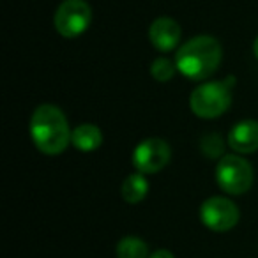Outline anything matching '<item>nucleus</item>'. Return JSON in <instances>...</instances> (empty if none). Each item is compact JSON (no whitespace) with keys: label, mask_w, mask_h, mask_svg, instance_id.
Instances as JSON below:
<instances>
[{"label":"nucleus","mask_w":258,"mask_h":258,"mask_svg":"<svg viewBox=\"0 0 258 258\" xmlns=\"http://www.w3.org/2000/svg\"><path fill=\"white\" fill-rule=\"evenodd\" d=\"M30 138L37 151L58 156L71 144V127L64 111L55 104H39L30 117Z\"/></svg>","instance_id":"1"},{"label":"nucleus","mask_w":258,"mask_h":258,"mask_svg":"<svg viewBox=\"0 0 258 258\" xmlns=\"http://www.w3.org/2000/svg\"><path fill=\"white\" fill-rule=\"evenodd\" d=\"M223 50L212 36H195L179 48L175 55L177 71L189 80H205L219 68Z\"/></svg>","instance_id":"2"},{"label":"nucleus","mask_w":258,"mask_h":258,"mask_svg":"<svg viewBox=\"0 0 258 258\" xmlns=\"http://www.w3.org/2000/svg\"><path fill=\"white\" fill-rule=\"evenodd\" d=\"M228 82H207L195 87L189 96L191 111L200 118H216L225 113L232 103L233 83Z\"/></svg>","instance_id":"3"},{"label":"nucleus","mask_w":258,"mask_h":258,"mask_svg":"<svg viewBox=\"0 0 258 258\" xmlns=\"http://www.w3.org/2000/svg\"><path fill=\"white\" fill-rule=\"evenodd\" d=\"M253 168L242 156L226 154L216 166V182L225 193L242 195L253 184Z\"/></svg>","instance_id":"4"},{"label":"nucleus","mask_w":258,"mask_h":258,"mask_svg":"<svg viewBox=\"0 0 258 258\" xmlns=\"http://www.w3.org/2000/svg\"><path fill=\"white\" fill-rule=\"evenodd\" d=\"M92 9L85 0H64L53 16L55 30L62 37H78L90 25Z\"/></svg>","instance_id":"5"},{"label":"nucleus","mask_w":258,"mask_h":258,"mask_svg":"<svg viewBox=\"0 0 258 258\" xmlns=\"http://www.w3.org/2000/svg\"><path fill=\"white\" fill-rule=\"evenodd\" d=\"M172 149L163 138H145L133 151V166L140 173H158L170 163Z\"/></svg>","instance_id":"6"},{"label":"nucleus","mask_w":258,"mask_h":258,"mask_svg":"<svg viewBox=\"0 0 258 258\" xmlns=\"http://www.w3.org/2000/svg\"><path fill=\"white\" fill-rule=\"evenodd\" d=\"M200 219L212 232H228L239 221V209L225 197H211L202 204Z\"/></svg>","instance_id":"7"},{"label":"nucleus","mask_w":258,"mask_h":258,"mask_svg":"<svg viewBox=\"0 0 258 258\" xmlns=\"http://www.w3.org/2000/svg\"><path fill=\"white\" fill-rule=\"evenodd\" d=\"M226 144L237 154H251L258 151V120H242L237 122L230 129Z\"/></svg>","instance_id":"8"},{"label":"nucleus","mask_w":258,"mask_h":258,"mask_svg":"<svg viewBox=\"0 0 258 258\" xmlns=\"http://www.w3.org/2000/svg\"><path fill=\"white\" fill-rule=\"evenodd\" d=\"M180 36H182V30L180 25L172 18H161L154 20L149 29V39H151L152 46L158 48L159 51H170L179 44Z\"/></svg>","instance_id":"9"},{"label":"nucleus","mask_w":258,"mask_h":258,"mask_svg":"<svg viewBox=\"0 0 258 258\" xmlns=\"http://www.w3.org/2000/svg\"><path fill=\"white\" fill-rule=\"evenodd\" d=\"M71 144L82 152H92L103 144V131L96 124H80L73 129Z\"/></svg>","instance_id":"10"},{"label":"nucleus","mask_w":258,"mask_h":258,"mask_svg":"<svg viewBox=\"0 0 258 258\" xmlns=\"http://www.w3.org/2000/svg\"><path fill=\"white\" fill-rule=\"evenodd\" d=\"M149 193V182L144 173L137 172L125 177L122 184V198L127 204H140Z\"/></svg>","instance_id":"11"},{"label":"nucleus","mask_w":258,"mask_h":258,"mask_svg":"<svg viewBox=\"0 0 258 258\" xmlns=\"http://www.w3.org/2000/svg\"><path fill=\"white\" fill-rule=\"evenodd\" d=\"M117 258H149L147 244L138 237H124L117 244Z\"/></svg>","instance_id":"12"},{"label":"nucleus","mask_w":258,"mask_h":258,"mask_svg":"<svg viewBox=\"0 0 258 258\" xmlns=\"http://www.w3.org/2000/svg\"><path fill=\"white\" fill-rule=\"evenodd\" d=\"M175 71H177V66L175 62H172L170 58L166 57H158L154 62L151 64V75L154 80L158 82L165 83L168 80H172L175 76Z\"/></svg>","instance_id":"13"},{"label":"nucleus","mask_w":258,"mask_h":258,"mask_svg":"<svg viewBox=\"0 0 258 258\" xmlns=\"http://www.w3.org/2000/svg\"><path fill=\"white\" fill-rule=\"evenodd\" d=\"M223 149H225V142H223V138L218 133L207 135L202 140V151H204V154L207 158H219L223 154Z\"/></svg>","instance_id":"14"},{"label":"nucleus","mask_w":258,"mask_h":258,"mask_svg":"<svg viewBox=\"0 0 258 258\" xmlns=\"http://www.w3.org/2000/svg\"><path fill=\"white\" fill-rule=\"evenodd\" d=\"M149 258H173V254L166 249H158V251H154Z\"/></svg>","instance_id":"15"},{"label":"nucleus","mask_w":258,"mask_h":258,"mask_svg":"<svg viewBox=\"0 0 258 258\" xmlns=\"http://www.w3.org/2000/svg\"><path fill=\"white\" fill-rule=\"evenodd\" d=\"M253 53H254V57L258 58V37L254 39V43H253Z\"/></svg>","instance_id":"16"}]
</instances>
